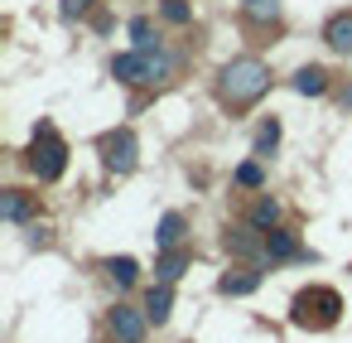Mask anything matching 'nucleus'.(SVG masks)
Returning <instances> with one entry per match:
<instances>
[{
    "label": "nucleus",
    "instance_id": "obj_1",
    "mask_svg": "<svg viewBox=\"0 0 352 343\" xmlns=\"http://www.w3.org/2000/svg\"><path fill=\"white\" fill-rule=\"evenodd\" d=\"M265 87H270V68H265L261 59H232V63H222V73H217V92H222V102H227L232 112L251 107L256 97H265Z\"/></svg>",
    "mask_w": 352,
    "mask_h": 343
},
{
    "label": "nucleus",
    "instance_id": "obj_2",
    "mask_svg": "<svg viewBox=\"0 0 352 343\" xmlns=\"http://www.w3.org/2000/svg\"><path fill=\"white\" fill-rule=\"evenodd\" d=\"M338 314H342V300H338L333 285H309V290H299L294 304H289V319H294L299 329H314V333H318V329H333Z\"/></svg>",
    "mask_w": 352,
    "mask_h": 343
},
{
    "label": "nucleus",
    "instance_id": "obj_3",
    "mask_svg": "<svg viewBox=\"0 0 352 343\" xmlns=\"http://www.w3.org/2000/svg\"><path fill=\"white\" fill-rule=\"evenodd\" d=\"M111 78H116V83H126V87H140V83H164V78H169V54H160V49L116 54V59H111Z\"/></svg>",
    "mask_w": 352,
    "mask_h": 343
},
{
    "label": "nucleus",
    "instance_id": "obj_4",
    "mask_svg": "<svg viewBox=\"0 0 352 343\" xmlns=\"http://www.w3.org/2000/svg\"><path fill=\"white\" fill-rule=\"evenodd\" d=\"M30 169L39 174V184L63 179V169H68V145H63V136H58L49 121H39V131H34V145H30Z\"/></svg>",
    "mask_w": 352,
    "mask_h": 343
},
{
    "label": "nucleus",
    "instance_id": "obj_5",
    "mask_svg": "<svg viewBox=\"0 0 352 343\" xmlns=\"http://www.w3.org/2000/svg\"><path fill=\"white\" fill-rule=\"evenodd\" d=\"M135 155H140V145H135V131H131V126L102 136V165H107L111 174H131V169H135Z\"/></svg>",
    "mask_w": 352,
    "mask_h": 343
},
{
    "label": "nucleus",
    "instance_id": "obj_6",
    "mask_svg": "<svg viewBox=\"0 0 352 343\" xmlns=\"http://www.w3.org/2000/svg\"><path fill=\"white\" fill-rule=\"evenodd\" d=\"M145 309H131V304H116L111 309V333L121 338V343H145Z\"/></svg>",
    "mask_w": 352,
    "mask_h": 343
},
{
    "label": "nucleus",
    "instance_id": "obj_7",
    "mask_svg": "<svg viewBox=\"0 0 352 343\" xmlns=\"http://www.w3.org/2000/svg\"><path fill=\"white\" fill-rule=\"evenodd\" d=\"M323 44L333 54H352V10H342V15H333L323 25Z\"/></svg>",
    "mask_w": 352,
    "mask_h": 343
},
{
    "label": "nucleus",
    "instance_id": "obj_8",
    "mask_svg": "<svg viewBox=\"0 0 352 343\" xmlns=\"http://www.w3.org/2000/svg\"><path fill=\"white\" fill-rule=\"evenodd\" d=\"M265 256H270V261H294V256H304V247L294 242V232L270 227V232H265Z\"/></svg>",
    "mask_w": 352,
    "mask_h": 343
},
{
    "label": "nucleus",
    "instance_id": "obj_9",
    "mask_svg": "<svg viewBox=\"0 0 352 343\" xmlns=\"http://www.w3.org/2000/svg\"><path fill=\"white\" fill-rule=\"evenodd\" d=\"M184 232H188L184 213H164V218H160V227H155V247H160V251H174V247L184 242Z\"/></svg>",
    "mask_w": 352,
    "mask_h": 343
},
{
    "label": "nucleus",
    "instance_id": "obj_10",
    "mask_svg": "<svg viewBox=\"0 0 352 343\" xmlns=\"http://www.w3.org/2000/svg\"><path fill=\"white\" fill-rule=\"evenodd\" d=\"M169 309H174V290H169V280L150 285V295H145V314H150L155 324H164V319H169Z\"/></svg>",
    "mask_w": 352,
    "mask_h": 343
},
{
    "label": "nucleus",
    "instance_id": "obj_11",
    "mask_svg": "<svg viewBox=\"0 0 352 343\" xmlns=\"http://www.w3.org/2000/svg\"><path fill=\"white\" fill-rule=\"evenodd\" d=\"M289 83H294V92H304V97H323V92H328V73H323V68H314V63H309V68H299Z\"/></svg>",
    "mask_w": 352,
    "mask_h": 343
},
{
    "label": "nucleus",
    "instance_id": "obj_12",
    "mask_svg": "<svg viewBox=\"0 0 352 343\" xmlns=\"http://www.w3.org/2000/svg\"><path fill=\"white\" fill-rule=\"evenodd\" d=\"M256 285H261V271H227V276L217 280L222 295H251Z\"/></svg>",
    "mask_w": 352,
    "mask_h": 343
},
{
    "label": "nucleus",
    "instance_id": "obj_13",
    "mask_svg": "<svg viewBox=\"0 0 352 343\" xmlns=\"http://www.w3.org/2000/svg\"><path fill=\"white\" fill-rule=\"evenodd\" d=\"M241 15L251 25H275L280 20V0H241Z\"/></svg>",
    "mask_w": 352,
    "mask_h": 343
},
{
    "label": "nucleus",
    "instance_id": "obj_14",
    "mask_svg": "<svg viewBox=\"0 0 352 343\" xmlns=\"http://www.w3.org/2000/svg\"><path fill=\"white\" fill-rule=\"evenodd\" d=\"M184 266H188V251H184V247H174V251H164V256L155 261V276H160V280H179V276H184Z\"/></svg>",
    "mask_w": 352,
    "mask_h": 343
},
{
    "label": "nucleus",
    "instance_id": "obj_15",
    "mask_svg": "<svg viewBox=\"0 0 352 343\" xmlns=\"http://www.w3.org/2000/svg\"><path fill=\"white\" fill-rule=\"evenodd\" d=\"M30 213H34V198H30L25 189H6V218H10V222H25Z\"/></svg>",
    "mask_w": 352,
    "mask_h": 343
},
{
    "label": "nucleus",
    "instance_id": "obj_16",
    "mask_svg": "<svg viewBox=\"0 0 352 343\" xmlns=\"http://www.w3.org/2000/svg\"><path fill=\"white\" fill-rule=\"evenodd\" d=\"M275 222H280V203H275V198H261V203L251 208V227H261V232H270Z\"/></svg>",
    "mask_w": 352,
    "mask_h": 343
},
{
    "label": "nucleus",
    "instance_id": "obj_17",
    "mask_svg": "<svg viewBox=\"0 0 352 343\" xmlns=\"http://www.w3.org/2000/svg\"><path fill=\"white\" fill-rule=\"evenodd\" d=\"M107 271H111V280H116V285H135V276H140V266H135L131 256H111V261H107Z\"/></svg>",
    "mask_w": 352,
    "mask_h": 343
},
{
    "label": "nucleus",
    "instance_id": "obj_18",
    "mask_svg": "<svg viewBox=\"0 0 352 343\" xmlns=\"http://www.w3.org/2000/svg\"><path fill=\"white\" fill-rule=\"evenodd\" d=\"M275 145H280V121L270 116V121H265V126L256 131V155H270Z\"/></svg>",
    "mask_w": 352,
    "mask_h": 343
},
{
    "label": "nucleus",
    "instance_id": "obj_19",
    "mask_svg": "<svg viewBox=\"0 0 352 343\" xmlns=\"http://www.w3.org/2000/svg\"><path fill=\"white\" fill-rule=\"evenodd\" d=\"M232 179H236L241 189H261V184H265V174H261V165H256V160L236 165V174H232Z\"/></svg>",
    "mask_w": 352,
    "mask_h": 343
},
{
    "label": "nucleus",
    "instance_id": "obj_20",
    "mask_svg": "<svg viewBox=\"0 0 352 343\" xmlns=\"http://www.w3.org/2000/svg\"><path fill=\"white\" fill-rule=\"evenodd\" d=\"M160 15H164L169 25H188V20H193V10H188V0H164V6H160Z\"/></svg>",
    "mask_w": 352,
    "mask_h": 343
},
{
    "label": "nucleus",
    "instance_id": "obj_21",
    "mask_svg": "<svg viewBox=\"0 0 352 343\" xmlns=\"http://www.w3.org/2000/svg\"><path fill=\"white\" fill-rule=\"evenodd\" d=\"M131 39H135V49H155V25L140 15V20H131Z\"/></svg>",
    "mask_w": 352,
    "mask_h": 343
},
{
    "label": "nucleus",
    "instance_id": "obj_22",
    "mask_svg": "<svg viewBox=\"0 0 352 343\" xmlns=\"http://www.w3.org/2000/svg\"><path fill=\"white\" fill-rule=\"evenodd\" d=\"M92 6H97V0H58V15H63V20H78V15H87Z\"/></svg>",
    "mask_w": 352,
    "mask_h": 343
}]
</instances>
